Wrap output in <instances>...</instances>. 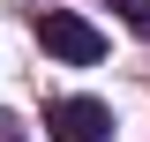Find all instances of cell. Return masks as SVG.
Masks as SVG:
<instances>
[{
    "label": "cell",
    "instance_id": "1",
    "mask_svg": "<svg viewBox=\"0 0 150 142\" xmlns=\"http://www.w3.org/2000/svg\"><path fill=\"white\" fill-rule=\"evenodd\" d=\"M38 45H45L60 67H98V60H105V30L83 22L75 8H45V15H38Z\"/></svg>",
    "mask_w": 150,
    "mask_h": 142
},
{
    "label": "cell",
    "instance_id": "2",
    "mask_svg": "<svg viewBox=\"0 0 150 142\" xmlns=\"http://www.w3.org/2000/svg\"><path fill=\"white\" fill-rule=\"evenodd\" d=\"M45 127H53V142H112V105H98V97H53Z\"/></svg>",
    "mask_w": 150,
    "mask_h": 142
},
{
    "label": "cell",
    "instance_id": "3",
    "mask_svg": "<svg viewBox=\"0 0 150 142\" xmlns=\"http://www.w3.org/2000/svg\"><path fill=\"white\" fill-rule=\"evenodd\" d=\"M112 8L128 15V30H143V37H150V0H112Z\"/></svg>",
    "mask_w": 150,
    "mask_h": 142
},
{
    "label": "cell",
    "instance_id": "4",
    "mask_svg": "<svg viewBox=\"0 0 150 142\" xmlns=\"http://www.w3.org/2000/svg\"><path fill=\"white\" fill-rule=\"evenodd\" d=\"M0 142H8V112H0Z\"/></svg>",
    "mask_w": 150,
    "mask_h": 142
}]
</instances>
